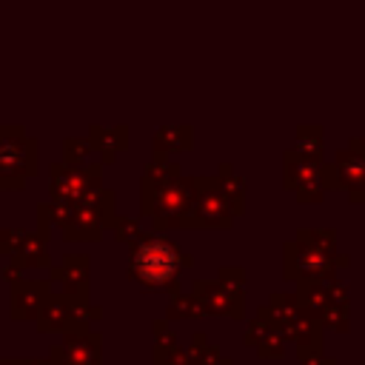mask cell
Returning <instances> with one entry per match:
<instances>
[{
	"mask_svg": "<svg viewBox=\"0 0 365 365\" xmlns=\"http://www.w3.org/2000/svg\"><path fill=\"white\" fill-rule=\"evenodd\" d=\"M197 197V180L180 177L177 165L165 163L157 154L143 174V214L154 220L157 228L185 225L188 211Z\"/></svg>",
	"mask_w": 365,
	"mask_h": 365,
	"instance_id": "6da1fadb",
	"label": "cell"
},
{
	"mask_svg": "<svg viewBox=\"0 0 365 365\" xmlns=\"http://www.w3.org/2000/svg\"><path fill=\"white\" fill-rule=\"evenodd\" d=\"M191 257L160 234H140L131 242L128 277L145 288H171L180 268H188Z\"/></svg>",
	"mask_w": 365,
	"mask_h": 365,
	"instance_id": "7a4b0ae2",
	"label": "cell"
},
{
	"mask_svg": "<svg viewBox=\"0 0 365 365\" xmlns=\"http://www.w3.org/2000/svg\"><path fill=\"white\" fill-rule=\"evenodd\" d=\"M37 174V143L20 125L0 128V191L23 188Z\"/></svg>",
	"mask_w": 365,
	"mask_h": 365,
	"instance_id": "3957f363",
	"label": "cell"
},
{
	"mask_svg": "<svg viewBox=\"0 0 365 365\" xmlns=\"http://www.w3.org/2000/svg\"><path fill=\"white\" fill-rule=\"evenodd\" d=\"M228 197L220 191L217 180H197V197L188 211L185 228H225L231 225V211H228Z\"/></svg>",
	"mask_w": 365,
	"mask_h": 365,
	"instance_id": "277c9868",
	"label": "cell"
},
{
	"mask_svg": "<svg viewBox=\"0 0 365 365\" xmlns=\"http://www.w3.org/2000/svg\"><path fill=\"white\" fill-rule=\"evenodd\" d=\"M100 171L103 165H86V168H74V165H54L51 168V197L54 202H77L80 197H86L91 188L100 185Z\"/></svg>",
	"mask_w": 365,
	"mask_h": 365,
	"instance_id": "5b68a950",
	"label": "cell"
},
{
	"mask_svg": "<svg viewBox=\"0 0 365 365\" xmlns=\"http://www.w3.org/2000/svg\"><path fill=\"white\" fill-rule=\"evenodd\" d=\"M48 359L54 365H100V334L66 331L63 345H54Z\"/></svg>",
	"mask_w": 365,
	"mask_h": 365,
	"instance_id": "8992f818",
	"label": "cell"
},
{
	"mask_svg": "<svg viewBox=\"0 0 365 365\" xmlns=\"http://www.w3.org/2000/svg\"><path fill=\"white\" fill-rule=\"evenodd\" d=\"M48 299V279H14L11 285V319H34L40 317Z\"/></svg>",
	"mask_w": 365,
	"mask_h": 365,
	"instance_id": "52a82bcc",
	"label": "cell"
},
{
	"mask_svg": "<svg viewBox=\"0 0 365 365\" xmlns=\"http://www.w3.org/2000/svg\"><path fill=\"white\" fill-rule=\"evenodd\" d=\"M48 282H63V291L68 297H86L88 288V259L86 257H66L60 268L51 271Z\"/></svg>",
	"mask_w": 365,
	"mask_h": 365,
	"instance_id": "ba28073f",
	"label": "cell"
},
{
	"mask_svg": "<svg viewBox=\"0 0 365 365\" xmlns=\"http://www.w3.org/2000/svg\"><path fill=\"white\" fill-rule=\"evenodd\" d=\"M125 125H117V128H100V125H91L88 131V143L91 148L103 157V163H114V157L125 148Z\"/></svg>",
	"mask_w": 365,
	"mask_h": 365,
	"instance_id": "9c48e42d",
	"label": "cell"
},
{
	"mask_svg": "<svg viewBox=\"0 0 365 365\" xmlns=\"http://www.w3.org/2000/svg\"><path fill=\"white\" fill-rule=\"evenodd\" d=\"M68 311H71V297L68 294H57V297H48L40 317H37V328L46 334V331H68Z\"/></svg>",
	"mask_w": 365,
	"mask_h": 365,
	"instance_id": "30bf717a",
	"label": "cell"
},
{
	"mask_svg": "<svg viewBox=\"0 0 365 365\" xmlns=\"http://www.w3.org/2000/svg\"><path fill=\"white\" fill-rule=\"evenodd\" d=\"M180 148H191V128L188 125H171V128H160L154 134V151L157 154H168V151H180Z\"/></svg>",
	"mask_w": 365,
	"mask_h": 365,
	"instance_id": "8fae6325",
	"label": "cell"
},
{
	"mask_svg": "<svg viewBox=\"0 0 365 365\" xmlns=\"http://www.w3.org/2000/svg\"><path fill=\"white\" fill-rule=\"evenodd\" d=\"M188 362L191 365H222V359L217 356V351L208 345V339L202 334L194 336V345L188 351Z\"/></svg>",
	"mask_w": 365,
	"mask_h": 365,
	"instance_id": "7c38bea8",
	"label": "cell"
},
{
	"mask_svg": "<svg viewBox=\"0 0 365 365\" xmlns=\"http://www.w3.org/2000/svg\"><path fill=\"white\" fill-rule=\"evenodd\" d=\"M106 225H111L114 228V237L117 240H123V242H134L137 237H140V225H137V220H131V217H108L106 220Z\"/></svg>",
	"mask_w": 365,
	"mask_h": 365,
	"instance_id": "4fadbf2b",
	"label": "cell"
},
{
	"mask_svg": "<svg viewBox=\"0 0 365 365\" xmlns=\"http://www.w3.org/2000/svg\"><path fill=\"white\" fill-rule=\"evenodd\" d=\"M202 311V305H200V299L191 294V297H182V294H177L174 299H171V305H168V311H165V317L168 319H177V317H191V314H200Z\"/></svg>",
	"mask_w": 365,
	"mask_h": 365,
	"instance_id": "5bb4252c",
	"label": "cell"
},
{
	"mask_svg": "<svg viewBox=\"0 0 365 365\" xmlns=\"http://www.w3.org/2000/svg\"><path fill=\"white\" fill-rule=\"evenodd\" d=\"M88 140H66V145H63V151H66V165H74V168H80V165H86L88 163Z\"/></svg>",
	"mask_w": 365,
	"mask_h": 365,
	"instance_id": "9a60e30c",
	"label": "cell"
},
{
	"mask_svg": "<svg viewBox=\"0 0 365 365\" xmlns=\"http://www.w3.org/2000/svg\"><path fill=\"white\" fill-rule=\"evenodd\" d=\"M154 365H191L188 362V354H182L177 345H157V354H154Z\"/></svg>",
	"mask_w": 365,
	"mask_h": 365,
	"instance_id": "2e32d148",
	"label": "cell"
},
{
	"mask_svg": "<svg viewBox=\"0 0 365 365\" xmlns=\"http://www.w3.org/2000/svg\"><path fill=\"white\" fill-rule=\"evenodd\" d=\"M23 240H26V234H20V231H3L0 234V251L14 257L20 251V245H23Z\"/></svg>",
	"mask_w": 365,
	"mask_h": 365,
	"instance_id": "e0dca14e",
	"label": "cell"
},
{
	"mask_svg": "<svg viewBox=\"0 0 365 365\" xmlns=\"http://www.w3.org/2000/svg\"><path fill=\"white\" fill-rule=\"evenodd\" d=\"M14 365H54L51 359H14Z\"/></svg>",
	"mask_w": 365,
	"mask_h": 365,
	"instance_id": "ac0fdd59",
	"label": "cell"
},
{
	"mask_svg": "<svg viewBox=\"0 0 365 365\" xmlns=\"http://www.w3.org/2000/svg\"><path fill=\"white\" fill-rule=\"evenodd\" d=\"M0 365H14V359H0Z\"/></svg>",
	"mask_w": 365,
	"mask_h": 365,
	"instance_id": "d6986e66",
	"label": "cell"
}]
</instances>
